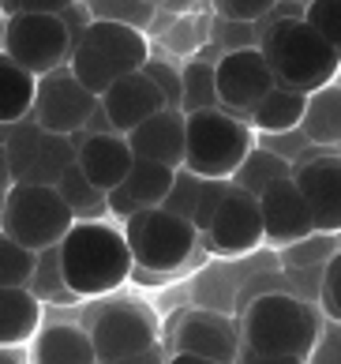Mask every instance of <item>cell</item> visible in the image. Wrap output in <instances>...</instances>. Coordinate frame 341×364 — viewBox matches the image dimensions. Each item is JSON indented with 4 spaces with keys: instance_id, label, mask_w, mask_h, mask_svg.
Returning a JSON list of instances; mask_svg holds the SVG:
<instances>
[{
    "instance_id": "cell-30",
    "label": "cell",
    "mask_w": 341,
    "mask_h": 364,
    "mask_svg": "<svg viewBox=\"0 0 341 364\" xmlns=\"http://www.w3.org/2000/svg\"><path fill=\"white\" fill-rule=\"evenodd\" d=\"M87 11L94 23H117L146 34V26L158 16V4H150V0H94V4H87Z\"/></svg>"
},
{
    "instance_id": "cell-17",
    "label": "cell",
    "mask_w": 341,
    "mask_h": 364,
    "mask_svg": "<svg viewBox=\"0 0 341 364\" xmlns=\"http://www.w3.org/2000/svg\"><path fill=\"white\" fill-rule=\"evenodd\" d=\"M131 158L143 161H158L166 169H180L184 166V113L176 109H161L150 120H143L135 132L124 136Z\"/></svg>"
},
{
    "instance_id": "cell-15",
    "label": "cell",
    "mask_w": 341,
    "mask_h": 364,
    "mask_svg": "<svg viewBox=\"0 0 341 364\" xmlns=\"http://www.w3.org/2000/svg\"><path fill=\"white\" fill-rule=\"evenodd\" d=\"M98 105H102L109 128H113L117 136H128V132H135L143 120H150L154 113L166 109V102H161L158 87L150 83L143 72H131V75H124V79H117V83L98 98Z\"/></svg>"
},
{
    "instance_id": "cell-40",
    "label": "cell",
    "mask_w": 341,
    "mask_h": 364,
    "mask_svg": "<svg viewBox=\"0 0 341 364\" xmlns=\"http://www.w3.org/2000/svg\"><path fill=\"white\" fill-rule=\"evenodd\" d=\"M304 364H341V323L319 327V338L308 349Z\"/></svg>"
},
{
    "instance_id": "cell-23",
    "label": "cell",
    "mask_w": 341,
    "mask_h": 364,
    "mask_svg": "<svg viewBox=\"0 0 341 364\" xmlns=\"http://www.w3.org/2000/svg\"><path fill=\"white\" fill-rule=\"evenodd\" d=\"M34 90H38V79L26 75L19 64H11L4 53H0V128L31 120Z\"/></svg>"
},
{
    "instance_id": "cell-38",
    "label": "cell",
    "mask_w": 341,
    "mask_h": 364,
    "mask_svg": "<svg viewBox=\"0 0 341 364\" xmlns=\"http://www.w3.org/2000/svg\"><path fill=\"white\" fill-rule=\"evenodd\" d=\"M225 192H229V181H202L199 184V199H195V210H192V229L199 237L207 233V225L214 218L217 203L225 199Z\"/></svg>"
},
{
    "instance_id": "cell-29",
    "label": "cell",
    "mask_w": 341,
    "mask_h": 364,
    "mask_svg": "<svg viewBox=\"0 0 341 364\" xmlns=\"http://www.w3.org/2000/svg\"><path fill=\"white\" fill-rule=\"evenodd\" d=\"M26 289H31L42 304H79L72 293H67L64 278H60V259H57V245L38 252L34 255V274L26 282Z\"/></svg>"
},
{
    "instance_id": "cell-14",
    "label": "cell",
    "mask_w": 341,
    "mask_h": 364,
    "mask_svg": "<svg viewBox=\"0 0 341 364\" xmlns=\"http://www.w3.org/2000/svg\"><path fill=\"white\" fill-rule=\"evenodd\" d=\"M259 222H263V240L266 245H278V248H289L296 240L315 233V225L308 218V207L293 181L270 184L259 196Z\"/></svg>"
},
{
    "instance_id": "cell-36",
    "label": "cell",
    "mask_w": 341,
    "mask_h": 364,
    "mask_svg": "<svg viewBox=\"0 0 341 364\" xmlns=\"http://www.w3.org/2000/svg\"><path fill=\"white\" fill-rule=\"evenodd\" d=\"M199 177H192L188 169H176L173 173V188H169V196H166V203H161V210H169L176 214V218H184V222H192V210H195V199H199Z\"/></svg>"
},
{
    "instance_id": "cell-41",
    "label": "cell",
    "mask_w": 341,
    "mask_h": 364,
    "mask_svg": "<svg viewBox=\"0 0 341 364\" xmlns=\"http://www.w3.org/2000/svg\"><path fill=\"white\" fill-rule=\"evenodd\" d=\"M57 19L64 23L67 38H72V49H75V42L83 38V31L90 26V11H87V4H64V11H60Z\"/></svg>"
},
{
    "instance_id": "cell-1",
    "label": "cell",
    "mask_w": 341,
    "mask_h": 364,
    "mask_svg": "<svg viewBox=\"0 0 341 364\" xmlns=\"http://www.w3.org/2000/svg\"><path fill=\"white\" fill-rule=\"evenodd\" d=\"M57 259L60 278L75 301H109L135 271L124 233L109 218L75 222L57 245Z\"/></svg>"
},
{
    "instance_id": "cell-4",
    "label": "cell",
    "mask_w": 341,
    "mask_h": 364,
    "mask_svg": "<svg viewBox=\"0 0 341 364\" xmlns=\"http://www.w3.org/2000/svg\"><path fill=\"white\" fill-rule=\"evenodd\" d=\"M255 146V136L244 120L222 109H202L184 117V166L199 181H233L240 161Z\"/></svg>"
},
{
    "instance_id": "cell-39",
    "label": "cell",
    "mask_w": 341,
    "mask_h": 364,
    "mask_svg": "<svg viewBox=\"0 0 341 364\" xmlns=\"http://www.w3.org/2000/svg\"><path fill=\"white\" fill-rule=\"evenodd\" d=\"M214 46L217 53H233V49H259V31L244 23H222L214 19Z\"/></svg>"
},
{
    "instance_id": "cell-34",
    "label": "cell",
    "mask_w": 341,
    "mask_h": 364,
    "mask_svg": "<svg viewBox=\"0 0 341 364\" xmlns=\"http://www.w3.org/2000/svg\"><path fill=\"white\" fill-rule=\"evenodd\" d=\"M300 19H304L326 46L341 49V4L337 0H311V4H304V16Z\"/></svg>"
},
{
    "instance_id": "cell-31",
    "label": "cell",
    "mask_w": 341,
    "mask_h": 364,
    "mask_svg": "<svg viewBox=\"0 0 341 364\" xmlns=\"http://www.w3.org/2000/svg\"><path fill=\"white\" fill-rule=\"evenodd\" d=\"M34 274V252L19 248L16 240L0 233V289H26Z\"/></svg>"
},
{
    "instance_id": "cell-11",
    "label": "cell",
    "mask_w": 341,
    "mask_h": 364,
    "mask_svg": "<svg viewBox=\"0 0 341 364\" xmlns=\"http://www.w3.org/2000/svg\"><path fill=\"white\" fill-rule=\"evenodd\" d=\"M214 255H248L263 245V222H259V199L229 184L225 199L217 203L207 233L199 237Z\"/></svg>"
},
{
    "instance_id": "cell-19",
    "label": "cell",
    "mask_w": 341,
    "mask_h": 364,
    "mask_svg": "<svg viewBox=\"0 0 341 364\" xmlns=\"http://www.w3.org/2000/svg\"><path fill=\"white\" fill-rule=\"evenodd\" d=\"M75 46H90L94 53H102L113 64H120L124 72H139L143 64L150 60V42L146 34L131 31V26H117V23H94L83 31Z\"/></svg>"
},
{
    "instance_id": "cell-43",
    "label": "cell",
    "mask_w": 341,
    "mask_h": 364,
    "mask_svg": "<svg viewBox=\"0 0 341 364\" xmlns=\"http://www.w3.org/2000/svg\"><path fill=\"white\" fill-rule=\"evenodd\" d=\"M166 357H169V349L154 346V349H146V353H135V357H124V360H109V364H166Z\"/></svg>"
},
{
    "instance_id": "cell-6",
    "label": "cell",
    "mask_w": 341,
    "mask_h": 364,
    "mask_svg": "<svg viewBox=\"0 0 341 364\" xmlns=\"http://www.w3.org/2000/svg\"><path fill=\"white\" fill-rule=\"evenodd\" d=\"M75 225V218L60 203V196L42 184H11L4 192V210H0V233L16 240L26 252H45L60 245L64 233Z\"/></svg>"
},
{
    "instance_id": "cell-7",
    "label": "cell",
    "mask_w": 341,
    "mask_h": 364,
    "mask_svg": "<svg viewBox=\"0 0 341 364\" xmlns=\"http://www.w3.org/2000/svg\"><path fill=\"white\" fill-rule=\"evenodd\" d=\"M83 327L90 334V346H94L98 364L124 360V357H135V353H146V349L161 346L158 316L150 312V304L131 301V296L98 304Z\"/></svg>"
},
{
    "instance_id": "cell-28",
    "label": "cell",
    "mask_w": 341,
    "mask_h": 364,
    "mask_svg": "<svg viewBox=\"0 0 341 364\" xmlns=\"http://www.w3.org/2000/svg\"><path fill=\"white\" fill-rule=\"evenodd\" d=\"M53 192L60 196V203L67 207V214H72L75 222H102L105 218V196L75 166L67 169L57 184H53Z\"/></svg>"
},
{
    "instance_id": "cell-32",
    "label": "cell",
    "mask_w": 341,
    "mask_h": 364,
    "mask_svg": "<svg viewBox=\"0 0 341 364\" xmlns=\"http://www.w3.org/2000/svg\"><path fill=\"white\" fill-rule=\"evenodd\" d=\"M337 252H341L337 233H311V237H304V240H296V245L285 248V263L289 267H323Z\"/></svg>"
},
{
    "instance_id": "cell-46",
    "label": "cell",
    "mask_w": 341,
    "mask_h": 364,
    "mask_svg": "<svg viewBox=\"0 0 341 364\" xmlns=\"http://www.w3.org/2000/svg\"><path fill=\"white\" fill-rule=\"evenodd\" d=\"M166 364H214V360H202V357H188V353H169Z\"/></svg>"
},
{
    "instance_id": "cell-18",
    "label": "cell",
    "mask_w": 341,
    "mask_h": 364,
    "mask_svg": "<svg viewBox=\"0 0 341 364\" xmlns=\"http://www.w3.org/2000/svg\"><path fill=\"white\" fill-rule=\"evenodd\" d=\"M26 364H98L87 327L79 323H42L26 346Z\"/></svg>"
},
{
    "instance_id": "cell-22",
    "label": "cell",
    "mask_w": 341,
    "mask_h": 364,
    "mask_svg": "<svg viewBox=\"0 0 341 364\" xmlns=\"http://www.w3.org/2000/svg\"><path fill=\"white\" fill-rule=\"evenodd\" d=\"M304 102H308V94L274 87L248 113L244 124L251 128V136H285V132H296L300 128V117H304Z\"/></svg>"
},
{
    "instance_id": "cell-42",
    "label": "cell",
    "mask_w": 341,
    "mask_h": 364,
    "mask_svg": "<svg viewBox=\"0 0 341 364\" xmlns=\"http://www.w3.org/2000/svg\"><path fill=\"white\" fill-rule=\"evenodd\" d=\"M237 364H304V360H300V357H266V353H251V349L240 346Z\"/></svg>"
},
{
    "instance_id": "cell-10",
    "label": "cell",
    "mask_w": 341,
    "mask_h": 364,
    "mask_svg": "<svg viewBox=\"0 0 341 364\" xmlns=\"http://www.w3.org/2000/svg\"><path fill=\"white\" fill-rule=\"evenodd\" d=\"M94 109H98V98H90L67 68H57L38 79L31 120L49 136H75V132L87 128Z\"/></svg>"
},
{
    "instance_id": "cell-20",
    "label": "cell",
    "mask_w": 341,
    "mask_h": 364,
    "mask_svg": "<svg viewBox=\"0 0 341 364\" xmlns=\"http://www.w3.org/2000/svg\"><path fill=\"white\" fill-rule=\"evenodd\" d=\"M45 323V304L31 289H0V349L31 346Z\"/></svg>"
},
{
    "instance_id": "cell-27",
    "label": "cell",
    "mask_w": 341,
    "mask_h": 364,
    "mask_svg": "<svg viewBox=\"0 0 341 364\" xmlns=\"http://www.w3.org/2000/svg\"><path fill=\"white\" fill-rule=\"evenodd\" d=\"M217 109V90H214V60L195 53L180 68V113H202Z\"/></svg>"
},
{
    "instance_id": "cell-21",
    "label": "cell",
    "mask_w": 341,
    "mask_h": 364,
    "mask_svg": "<svg viewBox=\"0 0 341 364\" xmlns=\"http://www.w3.org/2000/svg\"><path fill=\"white\" fill-rule=\"evenodd\" d=\"M300 136L319 151H337L341 143V90L337 83L308 94L304 117H300Z\"/></svg>"
},
{
    "instance_id": "cell-8",
    "label": "cell",
    "mask_w": 341,
    "mask_h": 364,
    "mask_svg": "<svg viewBox=\"0 0 341 364\" xmlns=\"http://www.w3.org/2000/svg\"><path fill=\"white\" fill-rule=\"evenodd\" d=\"M0 53L26 75L42 79L72 57V38L57 16H8L0 26Z\"/></svg>"
},
{
    "instance_id": "cell-2",
    "label": "cell",
    "mask_w": 341,
    "mask_h": 364,
    "mask_svg": "<svg viewBox=\"0 0 341 364\" xmlns=\"http://www.w3.org/2000/svg\"><path fill=\"white\" fill-rule=\"evenodd\" d=\"M259 31V53H263L274 83L296 94H315L337 83L341 49L326 46L304 19H263Z\"/></svg>"
},
{
    "instance_id": "cell-35",
    "label": "cell",
    "mask_w": 341,
    "mask_h": 364,
    "mask_svg": "<svg viewBox=\"0 0 341 364\" xmlns=\"http://www.w3.org/2000/svg\"><path fill=\"white\" fill-rule=\"evenodd\" d=\"M150 83L158 87V94H161V102H166V109H176L180 113V68H176L173 60H166V57H154L150 53V60L139 68Z\"/></svg>"
},
{
    "instance_id": "cell-37",
    "label": "cell",
    "mask_w": 341,
    "mask_h": 364,
    "mask_svg": "<svg viewBox=\"0 0 341 364\" xmlns=\"http://www.w3.org/2000/svg\"><path fill=\"white\" fill-rule=\"evenodd\" d=\"M266 11H270V0H217L214 4V16L222 23H244V26L263 23Z\"/></svg>"
},
{
    "instance_id": "cell-3",
    "label": "cell",
    "mask_w": 341,
    "mask_h": 364,
    "mask_svg": "<svg viewBox=\"0 0 341 364\" xmlns=\"http://www.w3.org/2000/svg\"><path fill=\"white\" fill-rule=\"evenodd\" d=\"M240 346L266 357H308L315 346L323 319L315 304H308L296 293H259L244 304V316L237 319Z\"/></svg>"
},
{
    "instance_id": "cell-24",
    "label": "cell",
    "mask_w": 341,
    "mask_h": 364,
    "mask_svg": "<svg viewBox=\"0 0 341 364\" xmlns=\"http://www.w3.org/2000/svg\"><path fill=\"white\" fill-rule=\"evenodd\" d=\"M72 166H75V139H72V136H49V132H42L38 151H34V158H31V169L23 173L19 184L53 188Z\"/></svg>"
},
{
    "instance_id": "cell-16",
    "label": "cell",
    "mask_w": 341,
    "mask_h": 364,
    "mask_svg": "<svg viewBox=\"0 0 341 364\" xmlns=\"http://www.w3.org/2000/svg\"><path fill=\"white\" fill-rule=\"evenodd\" d=\"M72 139H75V169L83 173L102 196L120 188L124 173L135 161L124 136H113V132H105V136H83V132H75Z\"/></svg>"
},
{
    "instance_id": "cell-25",
    "label": "cell",
    "mask_w": 341,
    "mask_h": 364,
    "mask_svg": "<svg viewBox=\"0 0 341 364\" xmlns=\"http://www.w3.org/2000/svg\"><path fill=\"white\" fill-rule=\"evenodd\" d=\"M169 188H173V169L158 166V161H143V158H135L131 169L124 173V181H120V192L135 203V210L161 207Z\"/></svg>"
},
{
    "instance_id": "cell-12",
    "label": "cell",
    "mask_w": 341,
    "mask_h": 364,
    "mask_svg": "<svg viewBox=\"0 0 341 364\" xmlns=\"http://www.w3.org/2000/svg\"><path fill=\"white\" fill-rule=\"evenodd\" d=\"M169 353H188V357H202L214 364H237L240 327L233 316L210 312V308H195V312H184L176 319Z\"/></svg>"
},
{
    "instance_id": "cell-47",
    "label": "cell",
    "mask_w": 341,
    "mask_h": 364,
    "mask_svg": "<svg viewBox=\"0 0 341 364\" xmlns=\"http://www.w3.org/2000/svg\"><path fill=\"white\" fill-rule=\"evenodd\" d=\"M0 210H4V196H0Z\"/></svg>"
},
{
    "instance_id": "cell-9",
    "label": "cell",
    "mask_w": 341,
    "mask_h": 364,
    "mask_svg": "<svg viewBox=\"0 0 341 364\" xmlns=\"http://www.w3.org/2000/svg\"><path fill=\"white\" fill-rule=\"evenodd\" d=\"M274 75H270L266 60L259 49H233L214 60V90H217V109L248 120V113L274 90Z\"/></svg>"
},
{
    "instance_id": "cell-26",
    "label": "cell",
    "mask_w": 341,
    "mask_h": 364,
    "mask_svg": "<svg viewBox=\"0 0 341 364\" xmlns=\"http://www.w3.org/2000/svg\"><path fill=\"white\" fill-rule=\"evenodd\" d=\"M281 181H293V166H289V161H281L278 154L263 151V146H251L248 158L240 161V169L233 173V181H229V184L259 199L270 184H281Z\"/></svg>"
},
{
    "instance_id": "cell-13",
    "label": "cell",
    "mask_w": 341,
    "mask_h": 364,
    "mask_svg": "<svg viewBox=\"0 0 341 364\" xmlns=\"http://www.w3.org/2000/svg\"><path fill=\"white\" fill-rule=\"evenodd\" d=\"M293 184L308 207L315 233H337L341 229V154L323 151L319 158L293 166Z\"/></svg>"
},
{
    "instance_id": "cell-33",
    "label": "cell",
    "mask_w": 341,
    "mask_h": 364,
    "mask_svg": "<svg viewBox=\"0 0 341 364\" xmlns=\"http://www.w3.org/2000/svg\"><path fill=\"white\" fill-rule=\"evenodd\" d=\"M315 301H319V319L326 323H341V252L330 255L319 271V289H315Z\"/></svg>"
},
{
    "instance_id": "cell-44",
    "label": "cell",
    "mask_w": 341,
    "mask_h": 364,
    "mask_svg": "<svg viewBox=\"0 0 341 364\" xmlns=\"http://www.w3.org/2000/svg\"><path fill=\"white\" fill-rule=\"evenodd\" d=\"M0 364H26V346H16V349H0Z\"/></svg>"
},
{
    "instance_id": "cell-5",
    "label": "cell",
    "mask_w": 341,
    "mask_h": 364,
    "mask_svg": "<svg viewBox=\"0 0 341 364\" xmlns=\"http://www.w3.org/2000/svg\"><path fill=\"white\" fill-rule=\"evenodd\" d=\"M120 233H124V245L135 263L131 274H176L199 248V233L192 229V222L161 207L131 214L120 225Z\"/></svg>"
},
{
    "instance_id": "cell-45",
    "label": "cell",
    "mask_w": 341,
    "mask_h": 364,
    "mask_svg": "<svg viewBox=\"0 0 341 364\" xmlns=\"http://www.w3.org/2000/svg\"><path fill=\"white\" fill-rule=\"evenodd\" d=\"M11 188V173H8V158H4V146H0V196Z\"/></svg>"
}]
</instances>
